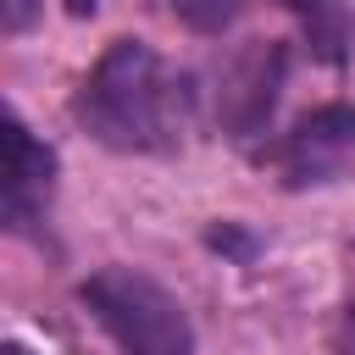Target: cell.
I'll list each match as a JSON object with an SVG mask.
<instances>
[{"instance_id":"obj_2","label":"cell","mask_w":355,"mask_h":355,"mask_svg":"<svg viewBox=\"0 0 355 355\" xmlns=\"http://www.w3.org/2000/svg\"><path fill=\"white\" fill-rule=\"evenodd\" d=\"M78 300L122 355H194L183 300L139 266H94L78 283Z\"/></svg>"},{"instance_id":"obj_6","label":"cell","mask_w":355,"mask_h":355,"mask_svg":"<svg viewBox=\"0 0 355 355\" xmlns=\"http://www.w3.org/2000/svg\"><path fill=\"white\" fill-rule=\"evenodd\" d=\"M294 17L305 50L316 67L344 72L355 61V0H272Z\"/></svg>"},{"instance_id":"obj_12","label":"cell","mask_w":355,"mask_h":355,"mask_svg":"<svg viewBox=\"0 0 355 355\" xmlns=\"http://www.w3.org/2000/svg\"><path fill=\"white\" fill-rule=\"evenodd\" d=\"M6 355H33V349H28V344H17V338H11V344H6Z\"/></svg>"},{"instance_id":"obj_1","label":"cell","mask_w":355,"mask_h":355,"mask_svg":"<svg viewBox=\"0 0 355 355\" xmlns=\"http://www.w3.org/2000/svg\"><path fill=\"white\" fill-rule=\"evenodd\" d=\"M205 111L194 72L172 67L144 39H111L72 94V122L116 155H172Z\"/></svg>"},{"instance_id":"obj_10","label":"cell","mask_w":355,"mask_h":355,"mask_svg":"<svg viewBox=\"0 0 355 355\" xmlns=\"http://www.w3.org/2000/svg\"><path fill=\"white\" fill-rule=\"evenodd\" d=\"M338 355H355V294H349V305L338 316Z\"/></svg>"},{"instance_id":"obj_9","label":"cell","mask_w":355,"mask_h":355,"mask_svg":"<svg viewBox=\"0 0 355 355\" xmlns=\"http://www.w3.org/2000/svg\"><path fill=\"white\" fill-rule=\"evenodd\" d=\"M39 6L44 0H0V28L6 33H28L39 22Z\"/></svg>"},{"instance_id":"obj_7","label":"cell","mask_w":355,"mask_h":355,"mask_svg":"<svg viewBox=\"0 0 355 355\" xmlns=\"http://www.w3.org/2000/svg\"><path fill=\"white\" fill-rule=\"evenodd\" d=\"M161 11L172 22H183L189 33H200V39H222L250 11V0H161Z\"/></svg>"},{"instance_id":"obj_8","label":"cell","mask_w":355,"mask_h":355,"mask_svg":"<svg viewBox=\"0 0 355 355\" xmlns=\"http://www.w3.org/2000/svg\"><path fill=\"white\" fill-rule=\"evenodd\" d=\"M205 244H211L216 255L239 261V266H250V261L261 255V239H255L244 222H216V227H205Z\"/></svg>"},{"instance_id":"obj_5","label":"cell","mask_w":355,"mask_h":355,"mask_svg":"<svg viewBox=\"0 0 355 355\" xmlns=\"http://www.w3.org/2000/svg\"><path fill=\"white\" fill-rule=\"evenodd\" d=\"M0 150H6V178H0V222L17 239H44L50 200H55V150L6 105L0 116Z\"/></svg>"},{"instance_id":"obj_3","label":"cell","mask_w":355,"mask_h":355,"mask_svg":"<svg viewBox=\"0 0 355 355\" xmlns=\"http://www.w3.org/2000/svg\"><path fill=\"white\" fill-rule=\"evenodd\" d=\"M288 61L294 55H288L283 39H250V44H233L216 61L211 89H205V111L233 144L266 150V133H272L283 83H288Z\"/></svg>"},{"instance_id":"obj_11","label":"cell","mask_w":355,"mask_h":355,"mask_svg":"<svg viewBox=\"0 0 355 355\" xmlns=\"http://www.w3.org/2000/svg\"><path fill=\"white\" fill-rule=\"evenodd\" d=\"M94 6H100V0H67V11H72V17H94Z\"/></svg>"},{"instance_id":"obj_4","label":"cell","mask_w":355,"mask_h":355,"mask_svg":"<svg viewBox=\"0 0 355 355\" xmlns=\"http://www.w3.org/2000/svg\"><path fill=\"white\" fill-rule=\"evenodd\" d=\"M261 161H272L288 189L338 183V178L355 166V105H349V100H333V105L305 111L288 133L266 139Z\"/></svg>"}]
</instances>
